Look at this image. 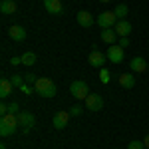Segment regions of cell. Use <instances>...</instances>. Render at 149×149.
I'll list each match as a JSON object with an SVG mask.
<instances>
[{
	"label": "cell",
	"mask_w": 149,
	"mask_h": 149,
	"mask_svg": "<svg viewBox=\"0 0 149 149\" xmlns=\"http://www.w3.org/2000/svg\"><path fill=\"white\" fill-rule=\"evenodd\" d=\"M34 90H36V93H38L40 97H46V100L54 97L56 92H58L56 84L50 80V78H38V81L34 84Z\"/></svg>",
	"instance_id": "obj_1"
},
{
	"label": "cell",
	"mask_w": 149,
	"mask_h": 149,
	"mask_svg": "<svg viewBox=\"0 0 149 149\" xmlns=\"http://www.w3.org/2000/svg\"><path fill=\"white\" fill-rule=\"evenodd\" d=\"M18 117L14 113H8L4 115V117H0V135L2 137H10L16 133V129H18Z\"/></svg>",
	"instance_id": "obj_2"
},
{
	"label": "cell",
	"mask_w": 149,
	"mask_h": 149,
	"mask_svg": "<svg viewBox=\"0 0 149 149\" xmlns=\"http://www.w3.org/2000/svg\"><path fill=\"white\" fill-rule=\"evenodd\" d=\"M70 93L76 97V100H86L90 95V88L84 80H76L70 84Z\"/></svg>",
	"instance_id": "obj_3"
},
{
	"label": "cell",
	"mask_w": 149,
	"mask_h": 149,
	"mask_svg": "<svg viewBox=\"0 0 149 149\" xmlns=\"http://www.w3.org/2000/svg\"><path fill=\"white\" fill-rule=\"evenodd\" d=\"M95 22L103 28H113L115 24H117V16H115L113 10H107V12H100V16L95 18Z\"/></svg>",
	"instance_id": "obj_4"
},
{
	"label": "cell",
	"mask_w": 149,
	"mask_h": 149,
	"mask_svg": "<svg viewBox=\"0 0 149 149\" xmlns=\"http://www.w3.org/2000/svg\"><path fill=\"white\" fill-rule=\"evenodd\" d=\"M16 117H18V125L22 127L26 133L36 125V117H34V113H30V111H20Z\"/></svg>",
	"instance_id": "obj_5"
},
{
	"label": "cell",
	"mask_w": 149,
	"mask_h": 149,
	"mask_svg": "<svg viewBox=\"0 0 149 149\" xmlns=\"http://www.w3.org/2000/svg\"><path fill=\"white\" fill-rule=\"evenodd\" d=\"M105 62H107V54L100 52L97 48L93 46L92 52H90V66H92V68H103Z\"/></svg>",
	"instance_id": "obj_6"
},
{
	"label": "cell",
	"mask_w": 149,
	"mask_h": 149,
	"mask_svg": "<svg viewBox=\"0 0 149 149\" xmlns=\"http://www.w3.org/2000/svg\"><path fill=\"white\" fill-rule=\"evenodd\" d=\"M123 52H125V48H121L119 44H111L107 48V60L113 62V64H121L123 62Z\"/></svg>",
	"instance_id": "obj_7"
},
{
	"label": "cell",
	"mask_w": 149,
	"mask_h": 149,
	"mask_svg": "<svg viewBox=\"0 0 149 149\" xmlns=\"http://www.w3.org/2000/svg\"><path fill=\"white\" fill-rule=\"evenodd\" d=\"M84 102H86V107H88L90 111H100L103 107V97L100 93H90Z\"/></svg>",
	"instance_id": "obj_8"
},
{
	"label": "cell",
	"mask_w": 149,
	"mask_h": 149,
	"mask_svg": "<svg viewBox=\"0 0 149 149\" xmlns=\"http://www.w3.org/2000/svg\"><path fill=\"white\" fill-rule=\"evenodd\" d=\"M70 111H56L54 113V119H52V125L54 129H64V127L70 123Z\"/></svg>",
	"instance_id": "obj_9"
},
{
	"label": "cell",
	"mask_w": 149,
	"mask_h": 149,
	"mask_svg": "<svg viewBox=\"0 0 149 149\" xmlns=\"http://www.w3.org/2000/svg\"><path fill=\"white\" fill-rule=\"evenodd\" d=\"M147 60L141 56H135L131 62H129V68H131V72L133 74H143V72H147Z\"/></svg>",
	"instance_id": "obj_10"
},
{
	"label": "cell",
	"mask_w": 149,
	"mask_h": 149,
	"mask_svg": "<svg viewBox=\"0 0 149 149\" xmlns=\"http://www.w3.org/2000/svg\"><path fill=\"white\" fill-rule=\"evenodd\" d=\"M76 20H78V24H80L81 28H92V24L95 22V18L92 16V12H88V10H80L78 14H76Z\"/></svg>",
	"instance_id": "obj_11"
},
{
	"label": "cell",
	"mask_w": 149,
	"mask_h": 149,
	"mask_svg": "<svg viewBox=\"0 0 149 149\" xmlns=\"http://www.w3.org/2000/svg\"><path fill=\"white\" fill-rule=\"evenodd\" d=\"M115 34L119 36V38H127V36L131 34V30H133V26L127 22V20H117V24L113 26Z\"/></svg>",
	"instance_id": "obj_12"
},
{
	"label": "cell",
	"mask_w": 149,
	"mask_h": 149,
	"mask_svg": "<svg viewBox=\"0 0 149 149\" xmlns=\"http://www.w3.org/2000/svg\"><path fill=\"white\" fill-rule=\"evenodd\" d=\"M8 36L14 42H24L26 40V30H24L22 26H18V24H12L10 28H8Z\"/></svg>",
	"instance_id": "obj_13"
},
{
	"label": "cell",
	"mask_w": 149,
	"mask_h": 149,
	"mask_svg": "<svg viewBox=\"0 0 149 149\" xmlns=\"http://www.w3.org/2000/svg\"><path fill=\"white\" fill-rule=\"evenodd\" d=\"M44 8H46V12L52 14V16H58V14L64 12V6H62L60 0H44Z\"/></svg>",
	"instance_id": "obj_14"
},
{
	"label": "cell",
	"mask_w": 149,
	"mask_h": 149,
	"mask_svg": "<svg viewBox=\"0 0 149 149\" xmlns=\"http://www.w3.org/2000/svg\"><path fill=\"white\" fill-rule=\"evenodd\" d=\"M119 86L121 88H125V90H131L133 86H135V76H133V72H127V74H119Z\"/></svg>",
	"instance_id": "obj_15"
},
{
	"label": "cell",
	"mask_w": 149,
	"mask_h": 149,
	"mask_svg": "<svg viewBox=\"0 0 149 149\" xmlns=\"http://www.w3.org/2000/svg\"><path fill=\"white\" fill-rule=\"evenodd\" d=\"M16 10H18V4H16L14 0H2V2H0V12H2V14L10 16V14H16Z\"/></svg>",
	"instance_id": "obj_16"
},
{
	"label": "cell",
	"mask_w": 149,
	"mask_h": 149,
	"mask_svg": "<svg viewBox=\"0 0 149 149\" xmlns=\"http://www.w3.org/2000/svg\"><path fill=\"white\" fill-rule=\"evenodd\" d=\"M115 38H117V34H115L113 28H103L102 30V42L103 44H115Z\"/></svg>",
	"instance_id": "obj_17"
},
{
	"label": "cell",
	"mask_w": 149,
	"mask_h": 149,
	"mask_svg": "<svg viewBox=\"0 0 149 149\" xmlns=\"http://www.w3.org/2000/svg\"><path fill=\"white\" fill-rule=\"evenodd\" d=\"M12 90H14V86H12L10 80H6V78H4V80L0 81V97H2V100H4V97H8V95L12 93Z\"/></svg>",
	"instance_id": "obj_18"
},
{
	"label": "cell",
	"mask_w": 149,
	"mask_h": 149,
	"mask_svg": "<svg viewBox=\"0 0 149 149\" xmlns=\"http://www.w3.org/2000/svg\"><path fill=\"white\" fill-rule=\"evenodd\" d=\"M113 12L117 16V20H125V16L129 14V8H127V4H117Z\"/></svg>",
	"instance_id": "obj_19"
},
{
	"label": "cell",
	"mask_w": 149,
	"mask_h": 149,
	"mask_svg": "<svg viewBox=\"0 0 149 149\" xmlns=\"http://www.w3.org/2000/svg\"><path fill=\"white\" fill-rule=\"evenodd\" d=\"M20 58H22V64H24V66H34L36 60H38L34 52H26V54H22Z\"/></svg>",
	"instance_id": "obj_20"
},
{
	"label": "cell",
	"mask_w": 149,
	"mask_h": 149,
	"mask_svg": "<svg viewBox=\"0 0 149 149\" xmlns=\"http://www.w3.org/2000/svg\"><path fill=\"white\" fill-rule=\"evenodd\" d=\"M12 86H14V88H18V90H20V88H22L24 84H26V80H24V74H12Z\"/></svg>",
	"instance_id": "obj_21"
},
{
	"label": "cell",
	"mask_w": 149,
	"mask_h": 149,
	"mask_svg": "<svg viewBox=\"0 0 149 149\" xmlns=\"http://www.w3.org/2000/svg\"><path fill=\"white\" fill-rule=\"evenodd\" d=\"M127 149H145V143H143V139H133V141H129Z\"/></svg>",
	"instance_id": "obj_22"
},
{
	"label": "cell",
	"mask_w": 149,
	"mask_h": 149,
	"mask_svg": "<svg viewBox=\"0 0 149 149\" xmlns=\"http://www.w3.org/2000/svg\"><path fill=\"white\" fill-rule=\"evenodd\" d=\"M109 80H111V74H109V70L102 68V72H100V81H102V84H109Z\"/></svg>",
	"instance_id": "obj_23"
},
{
	"label": "cell",
	"mask_w": 149,
	"mask_h": 149,
	"mask_svg": "<svg viewBox=\"0 0 149 149\" xmlns=\"http://www.w3.org/2000/svg\"><path fill=\"white\" fill-rule=\"evenodd\" d=\"M8 113H14V115H18V113H20V105H18L16 102L8 103Z\"/></svg>",
	"instance_id": "obj_24"
},
{
	"label": "cell",
	"mask_w": 149,
	"mask_h": 149,
	"mask_svg": "<svg viewBox=\"0 0 149 149\" xmlns=\"http://www.w3.org/2000/svg\"><path fill=\"white\" fill-rule=\"evenodd\" d=\"M20 92H22L24 95H32V93H34L36 90H34V88H32V86H30V84H24L22 88H20Z\"/></svg>",
	"instance_id": "obj_25"
},
{
	"label": "cell",
	"mask_w": 149,
	"mask_h": 149,
	"mask_svg": "<svg viewBox=\"0 0 149 149\" xmlns=\"http://www.w3.org/2000/svg\"><path fill=\"white\" fill-rule=\"evenodd\" d=\"M24 80H26V84L34 86L36 81H38V78H36V74H24Z\"/></svg>",
	"instance_id": "obj_26"
},
{
	"label": "cell",
	"mask_w": 149,
	"mask_h": 149,
	"mask_svg": "<svg viewBox=\"0 0 149 149\" xmlns=\"http://www.w3.org/2000/svg\"><path fill=\"white\" fill-rule=\"evenodd\" d=\"M80 113H81L80 105H72V107H70V115H80Z\"/></svg>",
	"instance_id": "obj_27"
},
{
	"label": "cell",
	"mask_w": 149,
	"mask_h": 149,
	"mask_svg": "<svg viewBox=\"0 0 149 149\" xmlns=\"http://www.w3.org/2000/svg\"><path fill=\"white\" fill-rule=\"evenodd\" d=\"M8 115V103H0V117Z\"/></svg>",
	"instance_id": "obj_28"
},
{
	"label": "cell",
	"mask_w": 149,
	"mask_h": 149,
	"mask_svg": "<svg viewBox=\"0 0 149 149\" xmlns=\"http://www.w3.org/2000/svg\"><path fill=\"white\" fill-rule=\"evenodd\" d=\"M10 64H12V66H18V64H22V58H18V56H12Z\"/></svg>",
	"instance_id": "obj_29"
},
{
	"label": "cell",
	"mask_w": 149,
	"mask_h": 149,
	"mask_svg": "<svg viewBox=\"0 0 149 149\" xmlns=\"http://www.w3.org/2000/svg\"><path fill=\"white\" fill-rule=\"evenodd\" d=\"M119 46L127 48V46H129V38H119Z\"/></svg>",
	"instance_id": "obj_30"
},
{
	"label": "cell",
	"mask_w": 149,
	"mask_h": 149,
	"mask_svg": "<svg viewBox=\"0 0 149 149\" xmlns=\"http://www.w3.org/2000/svg\"><path fill=\"white\" fill-rule=\"evenodd\" d=\"M143 143H145V147H149V133L145 135V139H143Z\"/></svg>",
	"instance_id": "obj_31"
},
{
	"label": "cell",
	"mask_w": 149,
	"mask_h": 149,
	"mask_svg": "<svg viewBox=\"0 0 149 149\" xmlns=\"http://www.w3.org/2000/svg\"><path fill=\"white\" fill-rule=\"evenodd\" d=\"M0 149H6V143H0Z\"/></svg>",
	"instance_id": "obj_32"
},
{
	"label": "cell",
	"mask_w": 149,
	"mask_h": 149,
	"mask_svg": "<svg viewBox=\"0 0 149 149\" xmlns=\"http://www.w3.org/2000/svg\"><path fill=\"white\" fill-rule=\"evenodd\" d=\"M100 2H109V0H100Z\"/></svg>",
	"instance_id": "obj_33"
},
{
	"label": "cell",
	"mask_w": 149,
	"mask_h": 149,
	"mask_svg": "<svg viewBox=\"0 0 149 149\" xmlns=\"http://www.w3.org/2000/svg\"><path fill=\"white\" fill-rule=\"evenodd\" d=\"M147 72H149V66H147Z\"/></svg>",
	"instance_id": "obj_34"
},
{
	"label": "cell",
	"mask_w": 149,
	"mask_h": 149,
	"mask_svg": "<svg viewBox=\"0 0 149 149\" xmlns=\"http://www.w3.org/2000/svg\"><path fill=\"white\" fill-rule=\"evenodd\" d=\"M145 149H149V147H145Z\"/></svg>",
	"instance_id": "obj_35"
}]
</instances>
